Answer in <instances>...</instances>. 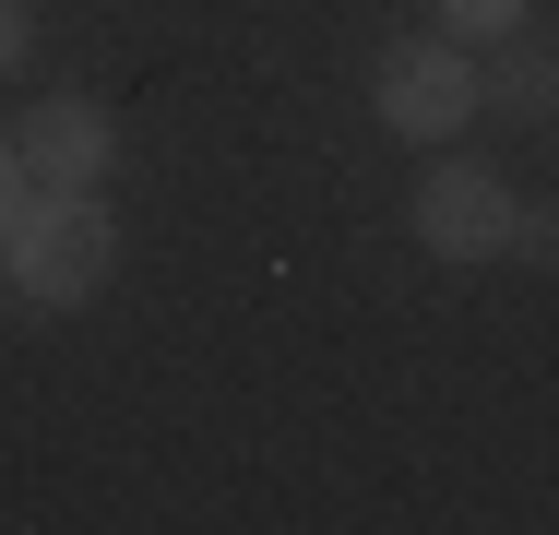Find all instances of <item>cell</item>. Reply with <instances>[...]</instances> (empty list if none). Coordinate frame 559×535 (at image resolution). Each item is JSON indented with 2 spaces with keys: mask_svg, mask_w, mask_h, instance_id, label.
<instances>
[{
  "mask_svg": "<svg viewBox=\"0 0 559 535\" xmlns=\"http://www.w3.org/2000/svg\"><path fill=\"white\" fill-rule=\"evenodd\" d=\"M12 155H24V179H36V191H108L119 119H108L96 96H48L24 131H12Z\"/></svg>",
  "mask_w": 559,
  "mask_h": 535,
  "instance_id": "obj_3",
  "label": "cell"
},
{
  "mask_svg": "<svg viewBox=\"0 0 559 535\" xmlns=\"http://www.w3.org/2000/svg\"><path fill=\"white\" fill-rule=\"evenodd\" d=\"M24 191H36V179H24V155H12V131H0V250H12V214H24Z\"/></svg>",
  "mask_w": 559,
  "mask_h": 535,
  "instance_id": "obj_8",
  "label": "cell"
},
{
  "mask_svg": "<svg viewBox=\"0 0 559 535\" xmlns=\"http://www.w3.org/2000/svg\"><path fill=\"white\" fill-rule=\"evenodd\" d=\"M24 60H36V12H24V0H0V72H24Z\"/></svg>",
  "mask_w": 559,
  "mask_h": 535,
  "instance_id": "obj_7",
  "label": "cell"
},
{
  "mask_svg": "<svg viewBox=\"0 0 559 535\" xmlns=\"http://www.w3.org/2000/svg\"><path fill=\"white\" fill-rule=\"evenodd\" d=\"M0 262H12V286H24L36 310H84V298L119 274V226H108L96 191H24Z\"/></svg>",
  "mask_w": 559,
  "mask_h": 535,
  "instance_id": "obj_1",
  "label": "cell"
},
{
  "mask_svg": "<svg viewBox=\"0 0 559 535\" xmlns=\"http://www.w3.org/2000/svg\"><path fill=\"white\" fill-rule=\"evenodd\" d=\"M441 24H452V36H512L524 0H441Z\"/></svg>",
  "mask_w": 559,
  "mask_h": 535,
  "instance_id": "obj_6",
  "label": "cell"
},
{
  "mask_svg": "<svg viewBox=\"0 0 559 535\" xmlns=\"http://www.w3.org/2000/svg\"><path fill=\"white\" fill-rule=\"evenodd\" d=\"M512 250L524 262H559V214H512Z\"/></svg>",
  "mask_w": 559,
  "mask_h": 535,
  "instance_id": "obj_9",
  "label": "cell"
},
{
  "mask_svg": "<svg viewBox=\"0 0 559 535\" xmlns=\"http://www.w3.org/2000/svg\"><path fill=\"white\" fill-rule=\"evenodd\" d=\"M476 96H488V107H512V119H548V107H559V72L536 60V48H500Z\"/></svg>",
  "mask_w": 559,
  "mask_h": 535,
  "instance_id": "obj_5",
  "label": "cell"
},
{
  "mask_svg": "<svg viewBox=\"0 0 559 535\" xmlns=\"http://www.w3.org/2000/svg\"><path fill=\"white\" fill-rule=\"evenodd\" d=\"M405 214H417V238H429L441 262H488V250H512V214L524 203H512L488 167H429Z\"/></svg>",
  "mask_w": 559,
  "mask_h": 535,
  "instance_id": "obj_4",
  "label": "cell"
},
{
  "mask_svg": "<svg viewBox=\"0 0 559 535\" xmlns=\"http://www.w3.org/2000/svg\"><path fill=\"white\" fill-rule=\"evenodd\" d=\"M476 119V60L441 48V36H417V48H393L381 60V131H405V143H441Z\"/></svg>",
  "mask_w": 559,
  "mask_h": 535,
  "instance_id": "obj_2",
  "label": "cell"
}]
</instances>
